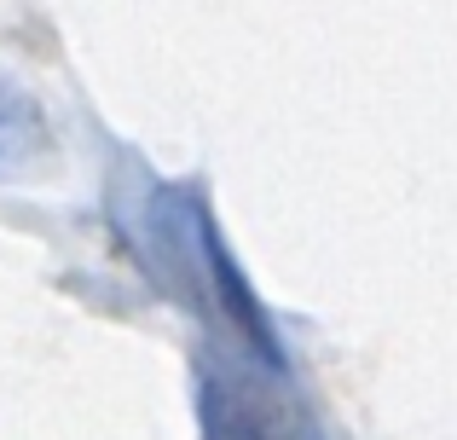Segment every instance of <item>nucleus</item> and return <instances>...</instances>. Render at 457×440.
I'll return each instance as SVG.
<instances>
[{"label":"nucleus","instance_id":"nucleus-1","mask_svg":"<svg viewBox=\"0 0 457 440\" xmlns=\"http://www.w3.org/2000/svg\"><path fill=\"white\" fill-rule=\"evenodd\" d=\"M46 151V116L29 93H18L12 81H0V174L29 169Z\"/></svg>","mask_w":457,"mask_h":440},{"label":"nucleus","instance_id":"nucleus-2","mask_svg":"<svg viewBox=\"0 0 457 440\" xmlns=\"http://www.w3.org/2000/svg\"><path fill=\"white\" fill-rule=\"evenodd\" d=\"M197 400H203V435L209 440H255L249 423H244V411H237V394L220 388L209 371H197Z\"/></svg>","mask_w":457,"mask_h":440}]
</instances>
